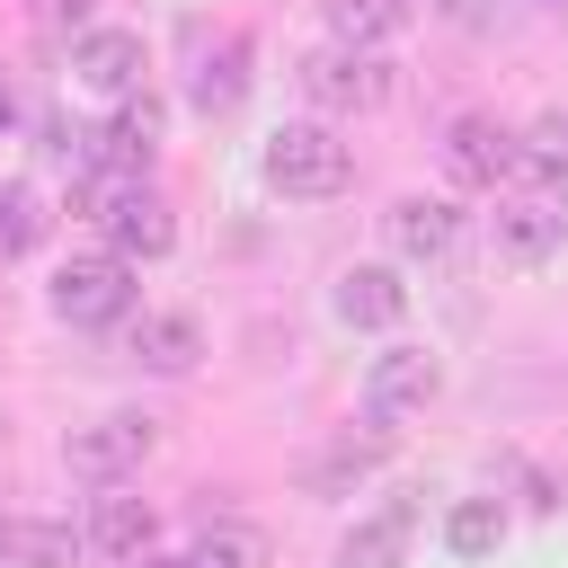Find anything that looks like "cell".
Returning <instances> with one entry per match:
<instances>
[{
	"label": "cell",
	"mask_w": 568,
	"mask_h": 568,
	"mask_svg": "<svg viewBox=\"0 0 568 568\" xmlns=\"http://www.w3.org/2000/svg\"><path fill=\"white\" fill-rule=\"evenodd\" d=\"M257 178H266L275 195H293V204H320V195H346L355 151H346L328 124H275L266 151H257Z\"/></svg>",
	"instance_id": "6da1fadb"
},
{
	"label": "cell",
	"mask_w": 568,
	"mask_h": 568,
	"mask_svg": "<svg viewBox=\"0 0 568 568\" xmlns=\"http://www.w3.org/2000/svg\"><path fill=\"white\" fill-rule=\"evenodd\" d=\"M302 98L311 106H328V115H373V106H390V53H373V44H320V53H302Z\"/></svg>",
	"instance_id": "7a4b0ae2"
},
{
	"label": "cell",
	"mask_w": 568,
	"mask_h": 568,
	"mask_svg": "<svg viewBox=\"0 0 568 568\" xmlns=\"http://www.w3.org/2000/svg\"><path fill=\"white\" fill-rule=\"evenodd\" d=\"M151 453H160V417H142V408H106V417L71 426V444H62L71 479H89V488H124Z\"/></svg>",
	"instance_id": "3957f363"
},
{
	"label": "cell",
	"mask_w": 568,
	"mask_h": 568,
	"mask_svg": "<svg viewBox=\"0 0 568 568\" xmlns=\"http://www.w3.org/2000/svg\"><path fill=\"white\" fill-rule=\"evenodd\" d=\"M53 311H62L71 328H106V320H124V311H133V257H115V248H80V257H62V266H53Z\"/></svg>",
	"instance_id": "277c9868"
},
{
	"label": "cell",
	"mask_w": 568,
	"mask_h": 568,
	"mask_svg": "<svg viewBox=\"0 0 568 568\" xmlns=\"http://www.w3.org/2000/svg\"><path fill=\"white\" fill-rule=\"evenodd\" d=\"M89 204H98V222H106V248L115 257H169V240H178V222H169V204L142 186V178H98L89 186Z\"/></svg>",
	"instance_id": "5b68a950"
},
{
	"label": "cell",
	"mask_w": 568,
	"mask_h": 568,
	"mask_svg": "<svg viewBox=\"0 0 568 568\" xmlns=\"http://www.w3.org/2000/svg\"><path fill=\"white\" fill-rule=\"evenodd\" d=\"M435 390H444V364H435L426 346H382V355L364 364V417H373V426H399V417L435 408Z\"/></svg>",
	"instance_id": "8992f818"
},
{
	"label": "cell",
	"mask_w": 568,
	"mask_h": 568,
	"mask_svg": "<svg viewBox=\"0 0 568 568\" xmlns=\"http://www.w3.org/2000/svg\"><path fill=\"white\" fill-rule=\"evenodd\" d=\"M488 240H497L506 266H550L568 248V195H497Z\"/></svg>",
	"instance_id": "52a82bcc"
},
{
	"label": "cell",
	"mask_w": 568,
	"mask_h": 568,
	"mask_svg": "<svg viewBox=\"0 0 568 568\" xmlns=\"http://www.w3.org/2000/svg\"><path fill=\"white\" fill-rule=\"evenodd\" d=\"M80 151H89V178H151V151H160V98H124L115 106V124H98V133H80Z\"/></svg>",
	"instance_id": "ba28073f"
},
{
	"label": "cell",
	"mask_w": 568,
	"mask_h": 568,
	"mask_svg": "<svg viewBox=\"0 0 568 568\" xmlns=\"http://www.w3.org/2000/svg\"><path fill=\"white\" fill-rule=\"evenodd\" d=\"M444 169H453V186H506L524 169V133H506L497 115H453Z\"/></svg>",
	"instance_id": "9c48e42d"
},
{
	"label": "cell",
	"mask_w": 568,
	"mask_h": 568,
	"mask_svg": "<svg viewBox=\"0 0 568 568\" xmlns=\"http://www.w3.org/2000/svg\"><path fill=\"white\" fill-rule=\"evenodd\" d=\"M382 231H390V248H399L408 266H444V257L462 248V213H453L444 195H399V204L382 213Z\"/></svg>",
	"instance_id": "30bf717a"
},
{
	"label": "cell",
	"mask_w": 568,
	"mask_h": 568,
	"mask_svg": "<svg viewBox=\"0 0 568 568\" xmlns=\"http://www.w3.org/2000/svg\"><path fill=\"white\" fill-rule=\"evenodd\" d=\"M71 80L98 89V98H133V89H142V36H124V27H80Z\"/></svg>",
	"instance_id": "8fae6325"
},
{
	"label": "cell",
	"mask_w": 568,
	"mask_h": 568,
	"mask_svg": "<svg viewBox=\"0 0 568 568\" xmlns=\"http://www.w3.org/2000/svg\"><path fill=\"white\" fill-rule=\"evenodd\" d=\"M328 311L346 328H399L408 320V284H399V266H346L337 293H328Z\"/></svg>",
	"instance_id": "7c38bea8"
},
{
	"label": "cell",
	"mask_w": 568,
	"mask_h": 568,
	"mask_svg": "<svg viewBox=\"0 0 568 568\" xmlns=\"http://www.w3.org/2000/svg\"><path fill=\"white\" fill-rule=\"evenodd\" d=\"M382 462H390V426H364V435L346 426L328 453H311V462H302V488H311V497H346V488H355V479H373Z\"/></svg>",
	"instance_id": "4fadbf2b"
},
{
	"label": "cell",
	"mask_w": 568,
	"mask_h": 568,
	"mask_svg": "<svg viewBox=\"0 0 568 568\" xmlns=\"http://www.w3.org/2000/svg\"><path fill=\"white\" fill-rule=\"evenodd\" d=\"M151 541H160V515H151L133 488H98V497H89V550H106V559H151Z\"/></svg>",
	"instance_id": "5bb4252c"
},
{
	"label": "cell",
	"mask_w": 568,
	"mask_h": 568,
	"mask_svg": "<svg viewBox=\"0 0 568 568\" xmlns=\"http://www.w3.org/2000/svg\"><path fill=\"white\" fill-rule=\"evenodd\" d=\"M124 355H133L142 373H186V364L204 355V328H195L186 311H142V320L124 328Z\"/></svg>",
	"instance_id": "9a60e30c"
},
{
	"label": "cell",
	"mask_w": 568,
	"mask_h": 568,
	"mask_svg": "<svg viewBox=\"0 0 568 568\" xmlns=\"http://www.w3.org/2000/svg\"><path fill=\"white\" fill-rule=\"evenodd\" d=\"M240 89H248V44L240 36H195V71H186V98L204 106V115H231L240 106Z\"/></svg>",
	"instance_id": "2e32d148"
},
{
	"label": "cell",
	"mask_w": 568,
	"mask_h": 568,
	"mask_svg": "<svg viewBox=\"0 0 568 568\" xmlns=\"http://www.w3.org/2000/svg\"><path fill=\"white\" fill-rule=\"evenodd\" d=\"M408 524H417V515H408V497H399V506H382L373 524H355V532L337 541V568H408Z\"/></svg>",
	"instance_id": "e0dca14e"
},
{
	"label": "cell",
	"mask_w": 568,
	"mask_h": 568,
	"mask_svg": "<svg viewBox=\"0 0 568 568\" xmlns=\"http://www.w3.org/2000/svg\"><path fill=\"white\" fill-rule=\"evenodd\" d=\"M399 27H408V0H328V36L337 44H373L382 53Z\"/></svg>",
	"instance_id": "ac0fdd59"
},
{
	"label": "cell",
	"mask_w": 568,
	"mask_h": 568,
	"mask_svg": "<svg viewBox=\"0 0 568 568\" xmlns=\"http://www.w3.org/2000/svg\"><path fill=\"white\" fill-rule=\"evenodd\" d=\"M497 541H506V506H497V497H462V506L444 515V550H453V559H488Z\"/></svg>",
	"instance_id": "d6986e66"
},
{
	"label": "cell",
	"mask_w": 568,
	"mask_h": 568,
	"mask_svg": "<svg viewBox=\"0 0 568 568\" xmlns=\"http://www.w3.org/2000/svg\"><path fill=\"white\" fill-rule=\"evenodd\" d=\"M0 559H9V568H71V524H27V515H9V524H0Z\"/></svg>",
	"instance_id": "ffe728a7"
},
{
	"label": "cell",
	"mask_w": 568,
	"mask_h": 568,
	"mask_svg": "<svg viewBox=\"0 0 568 568\" xmlns=\"http://www.w3.org/2000/svg\"><path fill=\"white\" fill-rule=\"evenodd\" d=\"M186 559L195 568H266V532L257 524H204Z\"/></svg>",
	"instance_id": "44dd1931"
},
{
	"label": "cell",
	"mask_w": 568,
	"mask_h": 568,
	"mask_svg": "<svg viewBox=\"0 0 568 568\" xmlns=\"http://www.w3.org/2000/svg\"><path fill=\"white\" fill-rule=\"evenodd\" d=\"M524 178H541L550 195H568V115H541L524 133Z\"/></svg>",
	"instance_id": "7402d4cb"
},
{
	"label": "cell",
	"mask_w": 568,
	"mask_h": 568,
	"mask_svg": "<svg viewBox=\"0 0 568 568\" xmlns=\"http://www.w3.org/2000/svg\"><path fill=\"white\" fill-rule=\"evenodd\" d=\"M36 240H44V204H36V186L9 178V186H0V257H27Z\"/></svg>",
	"instance_id": "603a6c76"
},
{
	"label": "cell",
	"mask_w": 568,
	"mask_h": 568,
	"mask_svg": "<svg viewBox=\"0 0 568 568\" xmlns=\"http://www.w3.org/2000/svg\"><path fill=\"white\" fill-rule=\"evenodd\" d=\"M444 27H462V36H479V27H497V0H426Z\"/></svg>",
	"instance_id": "cb8c5ba5"
},
{
	"label": "cell",
	"mask_w": 568,
	"mask_h": 568,
	"mask_svg": "<svg viewBox=\"0 0 568 568\" xmlns=\"http://www.w3.org/2000/svg\"><path fill=\"white\" fill-rule=\"evenodd\" d=\"M0 124H18V89L9 80H0Z\"/></svg>",
	"instance_id": "d4e9b609"
},
{
	"label": "cell",
	"mask_w": 568,
	"mask_h": 568,
	"mask_svg": "<svg viewBox=\"0 0 568 568\" xmlns=\"http://www.w3.org/2000/svg\"><path fill=\"white\" fill-rule=\"evenodd\" d=\"M142 568H195V559H142Z\"/></svg>",
	"instance_id": "484cf974"
}]
</instances>
